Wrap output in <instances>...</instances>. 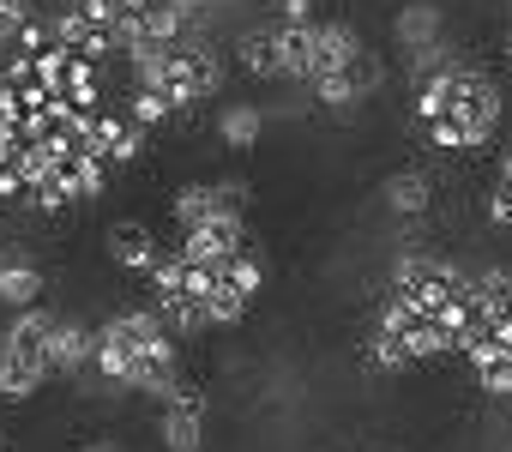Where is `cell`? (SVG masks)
I'll use <instances>...</instances> for the list:
<instances>
[{
	"label": "cell",
	"instance_id": "obj_3",
	"mask_svg": "<svg viewBox=\"0 0 512 452\" xmlns=\"http://www.w3.org/2000/svg\"><path fill=\"white\" fill-rule=\"evenodd\" d=\"M127 73H133V97H127V115L151 133L187 109H199L205 97L223 91L229 79V55L211 43V31H187L175 43H157V49H133L127 55Z\"/></svg>",
	"mask_w": 512,
	"mask_h": 452
},
{
	"label": "cell",
	"instance_id": "obj_16",
	"mask_svg": "<svg viewBox=\"0 0 512 452\" xmlns=\"http://www.w3.org/2000/svg\"><path fill=\"white\" fill-rule=\"evenodd\" d=\"M235 67L247 73V79H278V55H272V25H247L241 37H235Z\"/></svg>",
	"mask_w": 512,
	"mask_h": 452
},
{
	"label": "cell",
	"instance_id": "obj_4",
	"mask_svg": "<svg viewBox=\"0 0 512 452\" xmlns=\"http://www.w3.org/2000/svg\"><path fill=\"white\" fill-rule=\"evenodd\" d=\"M91 374L109 392L163 398L181 380V344L169 338V326L151 308H121L115 320L91 332Z\"/></svg>",
	"mask_w": 512,
	"mask_h": 452
},
{
	"label": "cell",
	"instance_id": "obj_6",
	"mask_svg": "<svg viewBox=\"0 0 512 452\" xmlns=\"http://www.w3.org/2000/svg\"><path fill=\"white\" fill-rule=\"evenodd\" d=\"M49 326L55 314L37 302V308H19L7 320V332H0V398L7 404H25L43 392V380H55L49 368Z\"/></svg>",
	"mask_w": 512,
	"mask_h": 452
},
{
	"label": "cell",
	"instance_id": "obj_21",
	"mask_svg": "<svg viewBox=\"0 0 512 452\" xmlns=\"http://www.w3.org/2000/svg\"><path fill=\"white\" fill-rule=\"evenodd\" d=\"M0 452H7V440H0Z\"/></svg>",
	"mask_w": 512,
	"mask_h": 452
},
{
	"label": "cell",
	"instance_id": "obj_11",
	"mask_svg": "<svg viewBox=\"0 0 512 452\" xmlns=\"http://www.w3.org/2000/svg\"><path fill=\"white\" fill-rule=\"evenodd\" d=\"M103 248H109V260H115L121 272H133V278H151V266H157V254H163V248H157V236L145 230L139 217L109 223V242H103Z\"/></svg>",
	"mask_w": 512,
	"mask_h": 452
},
{
	"label": "cell",
	"instance_id": "obj_20",
	"mask_svg": "<svg viewBox=\"0 0 512 452\" xmlns=\"http://www.w3.org/2000/svg\"><path fill=\"white\" fill-rule=\"evenodd\" d=\"M266 7H272V13H278V7H284V0H266Z\"/></svg>",
	"mask_w": 512,
	"mask_h": 452
},
{
	"label": "cell",
	"instance_id": "obj_17",
	"mask_svg": "<svg viewBox=\"0 0 512 452\" xmlns=\"http://www.w3.org/2000/svg\"><path fill=\"white\" fill-rule=\"evenodd\" d=\"M488 223L512 230V145L500 151V169H494V187H488Z\"/></svg>",
	"mask_w": 512,
	"mask_h": 452
},
{
	"label": "cell",
	"instance_id": "obj_12",
	"mask_svg": "<svg viewBox=\"0 0 512 452\" xmlns=\"http://www.w3.org/2000/svg\"><path fill=\"white\" fill-rule=\"evenodd\" d=\"M362 49H368V43H362L356 25H344V19H320V25H314V73H308V85L326 79V73H338V67H350Z\"/></svg>",
	"mask_w": 512,
	"mask_h": 452
},
{
	"label": "cell",
	"instance_id": "obj_19",
	"mask_svg": "<svg viewBox=\"0 0 512 452\" xmlns=\"http://www.w3.org/2000/svg\"><path fill=\"white\" fill-rule=\"evenodd\" d=\"M506 67H512V31H506Z\"/></svg>",
	"mask_w": 512,
	"mask_h": 452
},
{
	"label": "cell",
	"instance_id": "obj_13",
	"mask_svg": "<svg viewBox=\"0 0 512 452\" xmlns=\"http://www.w3.org/2000/svg\"><path fill=\"white\" fill-rule=\"evenodd\" d=\"M392 37H398V49L410 55V49H428V43H440V37H446V19H440V7H434V0H404V7H398V19H392Z\"/></svg>",
	"mask_w": 512,
	"mask_h": 452
},
{
	"label": "cell",
	"instance_id": "obj_1",
	"mask_svg": "<svg viewBox=\"0 0 512 452\" xmlns=\"http://www.w3.org/2000/svg\"><path fill=\"white\" fill-rule=\"evenodd\" d=\"M145 151V127L103 103V61L61 49L43 19L0 67V199L73 211Z\"/></svg>",
	"mask_w": 512,
	"mask_h": 452
},
{
	"label": "cell",
	"instance_id": "obj_14",
	"mask_svg": "<svg viewBox=\"0 0 512 452\" xmlns=\"http://www.w3.org/2000/svg\"><path fill=\"white\" fill-rule=\"evenodd\" d=\"M380 199H386L392 217H428V205H434V181H428V169H398V175L380 187Z\"/></svg>",
	"mask_w": 512,
	"mask_h": 452
},
{
	"label": "cell",
	"instance_id": "obj_9",
	"mask_svg": "<svg viewBox=\"0 0 512 452\" xmlns=\"http://www.w3.org/2000/svg\"><path fill=\"white\" fill-rule=\"evenodd\" d=\"M43 290H49V284H43V266H37L25 248H13V242L0 248V308H13V314H19V308H37Z\"/></svg>",
	"mask_w": 512,
	"mask_h": 452
},
{
	"label": "cell",
	"instance_id": "obj_22",
	"mask_svg": "<svg viewBox=\"0 0 512 452\" xmlns=\"http://www.w3.org/2000/svg\"><path fill=\"white\" fill-rule=\"evenodd\" d=\"M0 248H7V242H0Z\"/></svg>",
	"mask_w": 512,
	"mask_h": 452
},
{
	"label": "cell",
	"instance_id": "obj_5",
	"mask_svg": "<svg viewBox=\"0 0 512 452\" xmlns=\"http://www.w3.org/2000/svg\"><path fill=\"white\" fill-rule=\"evenodd\" d=\"M500 109V85L464 55L416 85V121L440 151H482L500 133Z\"/></svg>",
	"mask_w": 512,
	"mask_h": 452
},
{
	"label": "cell",
	"instance_id": "obj_8",
	"mask_svg": "<svg viewBox=\"0 0 512 452\" xmlns=\"http://www.w3.org/2000/svg\"><path fill=\"white\" fill-rule=\"evenodd\" d=\"M380 85H386V61L374 55V49H362L350 67H338V73H326V79H314L308 91L326 103V109H338V115H350V109H362L368 97H380Z\"/></svg>",
	"mask_w": 512,
	"mask_h": 452
},
{
	"label": "cell",
	"instance_id": "obj_7",
	"mask_svg": "<svg viewBox=\"0 0 512 452\" xmlns=\"http://www.w3.org/2000/svg\"><path fill=\"white\" fill-rule=\"evenodd\" d=\"M205 386H193L187 374L157 398V434H163V452H199L205 446Z\"/></svg>",
	"mask_w": 512,
	"mask_h": 452
},
{
	"label": "cell",
	"instance_id": "obj_18",
	"mask_svg": "<svg viewBox=\"0 0 512 452\" xmlns=\"http://www.w3.org/2000/svg\"><path fill=\"white\" fill-rule=\"evenodd\" d=\"M37 19L31 0H0V55H13V43L25 37V25Z\"/></svg>",
	"mask_w": 512,
	"mask_h": 452
},
{
	"label": "cell",
	"instance_id": "obj_15",
	"mask_svg": "<svg viewBox=\"0 0 512 452\" xmlns=\"http://www.w3.org/2000/svg\"><path fill=\"white\" fill-rule=\"evenodd\" d=\"M217 133H223L229 151H253L260 133H266V109L260 103H223L217 109Z\"/></svg>",
	"mask_w": 512,
	"mask_h": 452
},
{
	"label": "cell",
	"instance_id": "obj_10",
	"mask_svg": "<svg viewBox=\"0 0 512 452\" xmlns=\"http://www.w3.org/2000/svg\"><path fill=\"white\" fill-rule=\"evenodd\" d=\"M49 368L61 380H85L91 374V326L85 320L55 314V326H49Z\"/></svg>",
	"mask_w": 512,
	"mask_h": 452
},
{
	"label": "cell",
	"instance_id": "obj_2",
	"mask_svg": "<svg viewBox=\"0 0 512 452\" xmlns=\"http://www.w3.org/2000/svg\"><path fill=\"white\" fill-rule=\"evenodd\" d=\"M476 326V290L470 272L440 260V254H404L392 266L374 338H368V368L404 374L434 356H458L464 332Z\"/></svg>",
	"mask_w": 512,
	"mask_h": 452
}]
</instances>
